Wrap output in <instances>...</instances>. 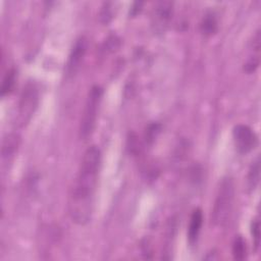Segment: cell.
<instances>
[{
	"mask_svg": "<svg viewBox=\"0 0 261 261\" xmlns=\"http://www.w3.org/2000/svg\"><path fill=\"white\" fill-rule=\"evenodd\" d=\"M235 197V185L231 177L222 179L214 201L211 219L216 227H224L228 223Z\"/></svg>",
	"mask_w": 261,
	"mask_h": 261,
	"instance_id": "cell-2",
	"label": "cell"
},
{
	"mask_svg": "<svg viewBox=\"0 0 261 261\" xmlns=\"http://www.w3.org/2000/svg\"><path fill=\"white\" fill-rule=\"evenodd\" d=\"M159 132H160V126L158 124L150 125L146 131V141L152 143Z\"/></svg>",
	"mask_w": 261,
	"mask_h": 261,
	"instance_id": "cell-16",
	"label": "cell"
},
{
	"mask_svg": "<svg viewBox=\"0 0 261 261\" xmlns=\"http://www.w3.org/2000/svg\"><path fill=\"white\" fill-rule=\"evenodd\" d=\"M142 6H143V2H135L131 8L132 15H136L137 13L140 12L142 9Z\"/></svg>",
	"mask_w": 261,
	"mask_h": 261,
	"instance_id": "cell-17",
	"label": "cell"
},
{
	"mask_svg": "<svg viewBox=\"0 0 261 261\" xmlns=\"http://www.w3.org/2000/svg\"><path fill=\"white\" fill-rule=\"evenodd\" d=\"M15 83V71L14 69H10V71L7 72L6 76L3 79L2 87H1V95L4 96L8 94L14 86Z\"/></svg>",
	"mask_w": 261,
	"mask_h": 261,
	"instance_id": "cell-11",
	"label": "cell"
},
{
	"mask_svg": "<svg viewBox=\"0 0 261 261\" xmlns=\"http://www.w3.org/2000/svg\"><path fill=\"white\" fill-rule=\"evenodd\" d=\"M100 166L101 152L97 146H91L84 153L68 201L69 215L77 224L84 225L91 220Z\"/></svg>",
	"mask_w": 261,
	"mask_h": 261,
	"instance_id": "cell-1",
	"label": "cell"
},
{
	"mask_svg": "<svg viewBox=\"0 0 261 261\" xmlns=\"http://www.w3.org/2000/svg\"><path fill=\"white\" fill-rule=\"evenodd\" d=\"M251 233L253 236V242H254V248L257 251L260 246V224L258 219H254L252 222L251 227Z\"/></svg>",
	"mask_w": 261,
	"mask_h": 261,
	"instance_id": "cell-13",
	"label": "cell"
},
{
	"mask_svg": "<svg viewBox=\"0 0 261 261\" xmlns=\"http://www.w3.org/2000/svg\"><path fill=\"white\" fill-rule=\"evenodd\" d=\"M200 30L204 36H212L217 31V21L215 14L212 12H208L203 17L200 24Z\"/></svg>",
	"mask_w": 261,
	"mask_h": 261,
	"instance_id": "cell-8",
	"label": "cell"
},
{
	"mask_svg": "<svg viewBox=\"0 0 261 261\" xmlns=\"http://www.w3.org/2000/svg\"><path fill=\"white\" fill-rule=\"evenodd\" d=\"M260 63V58L259 56H252L251 58L248 59V61L244 64V71L247 74H252L254 73L256 69L258 68Z\"/></svg>",
	"mask_w": 261,
	"mask_h": 261,
	"instance_id": "cell-15",
	"label": "cell"
},
{
	"mask_svg": "<svg viewBox=\"0 0 261 261\" xmlns=\"http://www.w3.org/2000/svg\"><path fill=\"white\" fill-rule=\"evenodd\" d=\"M203 223V213L200 208H196L192 212L190 218V224L188 229V240L190 245H194L198 240Z\"/></svg>",
	"mask_w": 261,
	"mask_h": 261,
	"instance_id": "cell-7",
	"label": "cell"
},
{
	"mask_svg": "<svg viewBox=\"0 0 261 261\" xmlns=\"http://www.w3.org/2000/svg\"><path fill=\"white\" fill-rule=\"evenodd\" d=\"M113 17V10L111 3H105L100 12V20L103 24H108Z\"/></svg>",
	"mask_w": 261,
	"mask_h": 261,
	"instance_id": "cell-12",
	"label": "cell"
},
{
	"mask_svg": "<svg viewBox=\"0 0 261 261\" xmlns=\"http://www.w3.org/2000/svg\"><path fill=\"white\" fill-rule=\"evenodd\" d=\"M171 14L172 2L160 1L156 3L152 14V27L156 33H163L166 30Z\"/></svg>",
	"mask_w": 261,
	"mask_h": 261,
	"instance_id": "cell-5",
	"label": "cell"
},
{
	"mask_svg": "<svg viewBox=\"0 0 261 261\" xmlns=\"http://www.w3.org/2000/svg\"><path fill=\"white\" fill-rule=\"evenodd\" d=\"M15 147H16V144H15V138H11V137L7 138L6 140L4 141V143H3L2 155L4 156V157H6V156H9L10 154L13 153Z\"/></svg>",
	"mask_w": 261,
	"mask_h": 261,
	"instance_id": "cell-14",
	"label": "cell"
},
{
	"mask_svg": "<svg viewBox=\"0 0 261 261\" xmlns=\"http://www.w3.org/2000/svg\"><path fill=\"white\" fill-rule=\"evenodd\" d=\"M260 181V158L257 157L254 162H252L249 173H248V186L249 189L254 191L259 185Z\"/></svg>",
	"mask_w": 261,
	"mask_h": 261,
	"instance_id": "cell-10",
	"label": "cell"
},
{
	"mask_svg": "<svg viewBox=\"0 0 261 261\" xmlns=\"http://www.w3.org/2000/svg\"><path fill=\"white\" fill-rule=\"evenodd\" d=\"M102 95L103 90L99 86H93L89 91L80 125V138L82 140L88 139L95 129Z\"/></svg>",
	"mask_w": 261,
	"mask_h": 261,
	"instance_id": "cell-3",
	"label": "cell"
},
{
	"mask_svg": "<svg viewBox=\"0 0 261 261\" xmlns=\"http://www.w3.org/2000/svg\"><path fill=\"white\" fill-rule=\"evenodd\" d=\"M247 245L246 241L242 236L236 237L233 243V255L236 260H244L247 258Z\"/></svg>",
	"mask_w": 261,
	"mask_h": 261,
	"instance_id": "cell-9",
	"label": "cell"
},
{
	"mask_svg": "<svg viewBox=\"0 0 261 261\" xmlns=\"http://www.w3.org/2000/svg\"><path fill=\"white\" fill-rule=\"evenodd\" d=\"M87 48H88V41L85 37H81L76 41L66 63L67 76L72 77L78 72V69L81 66V62L83 61L86 54Z\"/></svg>",
	"mask_w": 261,
	"mask_h": 261,
	"instance_id": "cell-6",
	"label": "cell"
},
{
	"mask_svg": "<svg viewBox=\"0 0 261 261\" xmlns=\"http://www.w3.org/2000/svg\"><path fill=\"white\" fill-rule=\"evenodd\" d=\"M233 138L237 150L241 154H247L255 149L258 137L255 132L246 125H237L233 130Z\"/></svg>",
	"mask_w": 261,
	"mask_h": 261,
	"instance_id": "cell-4",
	"label": "cell"
}]
</instances>
